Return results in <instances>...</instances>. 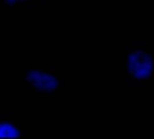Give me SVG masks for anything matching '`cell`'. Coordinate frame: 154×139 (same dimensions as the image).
<instances>
[{"label":"cell","mask_w":154,"mask_h":139,"mask_svg":"<svg viewBox=\"0 0 154 139\" xmlns=\"http://www.w3.org/2000/svg\"><path fill=\"white\" fill-rule=\"evenodd\" d=\"M39 0H0V3L4 7L18 8V7H28V5L36 3Z\"/></svg>","instance_id":"3"},{"label":"cell","mask_w":154,"mask_h":139,"mask_svg":"<svg viewBox=\"0 0 154 139\" xmlns=\"http://www.w3.org/2000/svg\"><path fill=\"white\" fill-rule=\"evenodd\" d=\"M137 89L139 90H149V85L148 84H138Z\"/></svg>","instance_id":"4"},{"label":"cell","mask_w":154,"mask_h":139,"mask_svg":"<svg viewBox=\"0 0 154 139\" xmlns=\"http://www.w3.org/2000/svg\"><path fill=\"white\" fill-rule=\"evenodd\" d=\"M23 80L27 89L39 97H54L57 91L63 89L64 80L52 66H25Z\"/></svg>","instance_id":"1"},{"label":"cell","mask_w":154,"mask_h":139,"mask_svg":"<svg viewBox=\"0 0 154 139\" xmlns=\"http://www.w3.org/2000/svg\"><path fill=\"white\" fill-rule=\"evenodd\" d=\"M149 46V43L148 42H139L137 43V47H143V48H146Z\"/></svg>","instance_id":"5"},{"label":"cell","mask_w":154,"mask_h":139,"mask_svg":"<svg viewBox=\"0 0 154 139\" xmlns=\"http://www.w3.org/2000/svg\"><path fill=\"white\" fill-rule=\"evenodd\" d=\"M22 128L18 122L7 115L0 114V138H20Z\"/></svg>","instance_id":"2"}]
</instances>
